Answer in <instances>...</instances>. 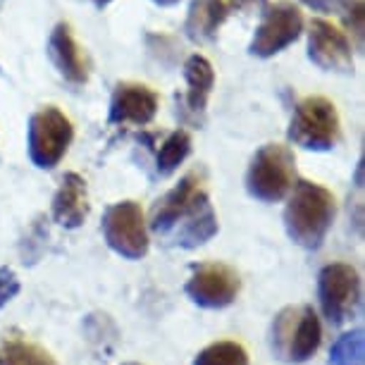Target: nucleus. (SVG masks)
<instances>
[{
	"label": "nucleus",
	"mask_w": 365,
	"mask_h": 365,
	"mask_svg": "<svg viewBox=\"0 0 365 365\" xmlns=\"http://www.w3.org/2000/svg\"><path fill=\"white\" fill-rule=\"evenodd\" d=\"M241 289V279L234 267L227 263H201L191 267V277L184 287V292L196 306L220 311L237 301Z\"/></svg>",
	"instance_id": "nucleus-10"
},
{
	"label": "nucleus",
	"mask_w": 365,
	"mask_h": 365,
	"mask_svg": "<svg viewBox=\"0 0 365 365\" xmlns=\"http://www.w3.org/2000/svg\"><path fill=\"white\" fill-rule=\"evenodd\" d=\"M341 17L351 36L356 38V48L363 51V19H365V5L363 0H344Z\"/></svg>",
	"instance_id": "nucleus-21"
},
{
	"label": "nucleus",
	"mask_w": 365,
	"mask_h": 365,
	"mask_svg": "<svg viewBox=\"0 0 365 365\" xmlns=\"http://www.w3.org/2000/svg\"><path fill=\"white\" fill-rule=\"evenodd\" d=\"M322 325L311 306H287L274 315L270 329L272 354L284 363L299 365L318 354Z\"/></svg>",
	"instance_id": "nucleus-3"
},
{
	"label": "nucleus",
	"mask_w": 365,
	"mask_h": 365,
	"mask_svg": "<svg viewBox=\"0 0 365 365\" xmlns=\"http://www.w3.org/2000/svg\"><path fill=\"white\" fill-rule=\"evenodd\" d=\"M356 187H363V160H358L356 168Z\"/></svg>",
	"instance_id": "nucleus-25"
},
{
	"label": "nucleus",
	"mask_w": 365,
	"mask_h": 365,
	"mask_svg": "<svg viewBox=\"0 0 365 365\" xmlns=\"http://www.w3.org/2000/svg\"><path fill=\"white\" fill-rule=\"evenodd\" d=\"M91 203H88L86 179L77 172H67L53 196V220L65 230H77L86 222Z\"/></svg>",
	"instance_id": "nucleus-14"
},
{
	"label": "nucleus",
	"mask_w": 365,
	"mask_h": 365,
	"mask_svg": "<svg viewBox=\"0 0 365 365\" xmlns=\"http://www.w3.org/2000/svg\"><path fill=\"white\" fill-rule=\"evenodd\" d=\"M184 79H187V108L194 115H203L208 108V98L215 86V70H212L210 60L203 55H189L184 63Z\"/></svg>",
	"instance_id": "nucleus-16"
},
{
	"label": "nucleus",
	"mask_w": 365,
	"mask_h": 365,
	"mask_svg": "<svg viewBox=\"0 0 365 365\" xmlns=\"http://www.w3.org/2000/svg\"><path fill=\"white\" fill-rule=\"evenodd\" d=\"M48 58L55 65V70L63 74V79L70 81L72 86H84L88 81L86 58L81 55L72 26L67 22H58L53 26L51 38H48Z\"/></svg>",
	"instance_id": "nucleus-13"
},
{
	"label": "nucleus",
	"mask_w": 365,
	"mask_h": 365,
	"mask_svg": "<svg viewBox=\"0 0 365 365\" xmlns=\"http://www.w3.org/2000/svg\"><path fill=\"white\" fill-rule=\"evenodd\" d=\"M296 182V158L284 143H265L246 170V191L260 203H279Z\"/></svg>",
	"instance_id": "nucleus-4"
},
{
	"label": "nucleus",
	"mask_w": 365,
	"mask_h": 365,
	"mask_svg": "<svg viewBox=\"0 0 365 365\" xmlns=\"http://www.w3.org/2000/svg\"><path fill=\"white\" fill-rule=\"evenodd\" d=\"M150 3H155L158 8H172V5H177L179 0H150Z\"/></svg>",
	"instance_id": "nucleus-26"
},
{
	"label": "nucleus",
	"mask_w": 365,
	"mask_h": 365,
	"mask_svg": "<svg viewBox=\"0 0 365 365\" xmlns=\"http://www.w3.org/2000/svg\"><path fill=\"white\" fill-rule=\"evenodd\" d=\"M361 274L349 263H329L318 274V301L329 325L339 327L361 311Z\"/></svg>",
	"instance_id": "nucleus-7"
},
{
	"label": "nucleus",
	"mask_w": 365,
	"mask_h": 365,
	"mask_svg": "<svg viewBox=\"0 0 365 365\" xmlns=\"http://www.w3.org/2000/svg\"><path fill=\"white\" fill-rule=\"evenodd\" d=\"M160 98L150 86L139 81H120L110 96L108 122L120 127H143L158 115Z\"/></svg>",
	"instance_id": "nucleus-12"
},
{
	"label": "nucleus",
	"mask_w": 365,
	"mask_h": 365,
	"mask_svg": "<svg viewBox=\"0 0 365 365\" xmlns=\"http://www.w3.org/2000/svg\"><path fill=\"white\" fill-rule=\"evenodd\" d=\"M336 217L334 194L322 184L299 179L289 194L284 208V230L296 246L318 251L325 244Z\"/></svg>",
	"instance_id": "nucleus-2"
},
{
	"label": "nucleus",
	"mask_w": 365,
	"mask_h": 365,
	"mask_svg": "<svg viewBox=\"0 0 365 365\" xmlns=\"http://www.w3.org/2000/svg\"><path fill=\"white\" fill-rule=\"evenodd\" d=\"M329 365H365V336L361 327L341 334L332 344Z\"/></svg>",
	"instance_id": "nucleus-19"
},
{
	"label": "nucleus",
	"mask_w": 365,
	"mask_h": 365,
	"mask_svg": "<svg viewBox=\"0 0 365 365\" xmlns=\"http://www.w3.org/2000/svg\"><path fill=\"white\" fill-rule=\"evenodd\" d=\"M289 141L296 146L325 153L341 139V120L336 106L325 96H306L294 106L292 122L287 129Z\"/></svg>",
	"instance_id": "nucleus-5"
},
{
	"label": "nucleus",
	"mask_w": 365,
	"mask_h": 365,
	"mask_svg": "<svg viewBox=\"0 0 365 365\" xmlns=\"http://www.w3.org/2000/svg\"><path fill=\"white\" fill-rule=\"evenodd\" d=\"M150 230L179 249H198L220 232L217 215L198 172L179 179L150 210Z\"/></svg>",
	"instance_id": "nucleus-1"
},
{
	"label": "nucleus",
	"mask_w": 365,
	"mask_h": 365,
	"mask_svg": "<svg viewBox=\"0 0 365 365\" xmlns=\"http://www.w3.org/2000/svg\"><path fill=\"white\" fill-rule=\"evenodd\" d=\"M308 60L322 72H354V46L339 26L315 17L308 29Z\"/></svg>",
	"instance_id": "nucleus-11"
},
{
	"label": "nucleus",
	"mask_w": 365,
	"mask_h": 365,
	"mask_svg": "<svg viewBox=\"0 0 365 365\" xmlns=\"http://www.w3.org/2000/svg\"><path fill=\"white\" fill-rule=\"evenodd\" d=\"M103 237L117 256L141 260L150 249L148 225L136 201H117L103 215Z\"/></svg>",
	"instance_id": "nucleus-9"
},
{
	"label": "nucleus",
	"mask_w": 365,
	"mask_h": 365,
	"mask_svg": "<svg viewBox=\"0 0 365 365\" xmlns=\"http://www.w3.org/2000/svg\"><path fill=\"white\" fill-rule=\"evenodd\" d=\"M110 3H113V0H93V5H96L98 10H103V8H106V5H110Z\"/></svg>",
	"instance_id": "nucleus-27"
},
{
	"label": "nucleus",
	"mask_w": 365,
	"mask_h": 365,
	"mask_svg": "<svg viewBox=\"0 0 365 365\" xmlns=\"http://www.w3.org/2000/svg\"><path fill=\"white\" fill-rule=\"evenodd\" d=\"M227 17H230L227 0H191L187 22H184V34L194 43H208L217 36Z\"/></svg>",
	"instance_id": "nucleus-15"
},
{
	"label": "nucleus",
	"mask_w": 365,
	"mask_h": 365,
	"mask_svg": "<svg viewBox=\"0 0 365 365\" xmlns=\"http://www.w3.org/2000/svg\"><path fill=\"white\" fill-rule=\"evenodd\" d=\"M303 34V12L292 0H274L265 5L260 24L253 31L249 53L253 58H274L296 43Z\"/></svg>",
	"instance_id": "nucleus-8"
},
{
	"label": "nucleus",
	"mask_w": 365,
	"mask_h": 365,
	"mask_svg": "<svg viewBox=\"0 0 365 365\" xmlns=\"http://www.w3.org/2000/svg\"><path fill=\"white\" fill-rule=\"evenodd\" d=\"M194 365H249V354L237 341H215L198 351Z\"/></svg>",
	"instance_id": "nucleus-20"
},
{
	"label": "nucleus",
	"mask_w": 365,
	"mask_h": 365,
	"mask_svg": "<svg viewBox=\"0 0 365 365\" xmlns=\"http://www.w3.org/2000/svg\"><path fill=\"white\" fill-rule=\"evenodd\" d=\"M122 365H141V363H122Z\"/></svg>",
	"instance_id": "nucleus-28"
},
{
	"label": "nucleus",
	"mask_w": 365,
	"mask_h": 365,
	"mask_svg": "<svg viewBox=\"0 0 365 365\" xmlns=\"http://www.w3.org/2000/svg\"><path fill=\"white\" fill-rule=\"evenodd\" d=\"M191 153V136L187 129H175L168 134V139L163 141L160 150H158V175L170 177L172 172L189 158Z\"/></svg>",
	"instance_id": "nucleus-18"
},
{
	"label": "nucleus",
	"mask_w": 365,
	"mask_h": 365,
	"mask_svg": "<svg viewBox=\"0 0 365 365\" xmlns=\"http://www.w3.org/2000/svg\"><path fill=\"white\" fill-rule=\"evenodd\" d=\"M72 120L55 106H46L29 117L26 127V148L31 163L38 170H53L63 163L72 146Z\"/></svg>",
	"instance_id": "nucleus-6"
},
{
	"label": "nucleus",
	"mask_w": 365,
	"mask_h": 365,
	"mask_svg": "<svg viewBox=\"0 0 365 365\" xmlns=\"http://www.w3.org/2000/svg\"><path fill=\"white\" fill-rule=\"evenodd\" d=\"M303 5H308L315 12H332V10H341L344 0H301Z\"/></svg>",
	"instance_id": "nucleus-23"
},
{
	"label": "nucleus",
	"mask_w": 365,
	"mask_h": 365,
	"mask_svg": "<svg viewBox=\"0 0 365 365\" xmlns=\"http://www.w3.org/2000/svg\"><path fill=\"white\" fill-rule=\"evenodd\" d=\"M0 365H58L51 351L24 336H5L0 341Z\"/></svg>",
	"instance_id": "nucleus-17"
},
{
	"label": "nucleus",
	"mask_w": 365,
	"mask_h": 365,
	"mask_svg": "<svg viewBox=\"0 0 365 365\" xmlns=\"http://www.w3.org/2000/svg\"><path fill=\"white\" fill-rule=\"evenodd\" d=\"M19 294V279L10 267H0V308L8 306V303Z\"/></svg>",
	"instance_id": "nucleus-22"
},
{
	"label": "nucleus",
	"mask_w": 365,
	"mask_h": 365,
	"mask_svg": "<svg viewBox=\"0 0 365 365\" xmlns=\"http://www.w3.org/2000/svg\"><path fill=\"white\" fill-rule=\"evenodd\" d=\"M232 5H237V8H251V5H267V0H230Z\"/></svg>",
	"instance_id": "nucleus-24"
}]
</instances>
